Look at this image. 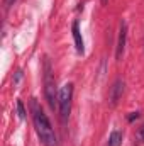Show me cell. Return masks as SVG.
Wrapping results in <instances>:
<instances>
[{"label":"cell","mask_w":144,"mask_h":146,"mask_svg":"<svg viewBox=\"0 0 144 146\" xmlns=\"http://www.w3.org/2000/svg\"><path fill=\"white\" fill-rule=\"evenodd\" d=\"M31 114H32V122H34V127H36V133L41 143L44 146H58L54 129L36 99H31Z\"/></svg>","instance_id":"obj_1"},{"label":"cell","mask_w":144,"mask_h":146,"mask_svg":"<svg viewBox=\"0 0 144 146\" xmlns=\"http://www.w3.org/2000/svg\"><path fill=\"white\" fill-rule=\"evenodd\" d=\"M44 95H46V100H48L49 107L54 109L58 106L59 92H56V80H54V73H53L51 61H49L48 56L44 58Z\"/></svg>","instance_id":"obj_2"},{"label":"cell","mask_w":144,"mask_h":146,"mask_svg":"<svg viewBox=\"0 0 144 146\" xmlns=\"http://www.w3.org/2000/svg\"><path fill=\"white\" fill-rule=\"evenodd\" d=\"M71 100H73V83H65L59 90V95H58V107H59V115H61L63 122H66L68 117H70Z\"/></svg>","instance_id":"obj_3"},{"label":"cell","mask_w":144,"mask_h":146,"mask_svg":"<svg viewBox=\"0 0 144 146\" xmlns=\"http://www.w3.org/2000/svg\"><path fill=\"white\" fill-rule=\"evenodd\" d=\"M126 39H127V24L120 22V31H119V39H117V49H115V58L120 60L126 49Z\"/></svg>","instance_id":"obj_4"},{"label":"cell","mask_w":144,"mask_h":146,"mask_svg":"<svg viewBox=\"0 0 144 146\" xmlns=\"http://www.w3.org/2000/svg\"><path fill=\"white\" fill-rule=\"evenodd\" d=\"M122 94H124V82L119 78V80L114 82V85H112V88H110V95H108L110 104L115 106V104L119 102V99L122 97Z\"/></svg>","instance_id":"obj_5"},{"label":"cell","mask_w":144,"mask_h":146,"mask_svg":"<svg viewBox=\"0 0 144 146\" xmlns=\"http://www.w3.org/2000/svg\"><path fill=\"white\" fill-rule=\"evenodd\" d=\"M73 39H75V46H76V51L80 53V54H83L85 53V44H83V37H81V33H80V26H78V21H75L73 22Z\"/></svg>","instance_id":"obj_6"},{"label":"cell","mask_w":144,"mask_h":146,"mask_svg":"<svg viewBox=\"0 0 144 146\" xmlns=\"http://www.w3.org/2000/svg\"><path fill=\"white\" fill-rule=\"evenodd\" d=\"M120 143H122V133L120 131H112L110 136H108L107 145L108 146H120Z\"/></svg>","instance_id":"obj_7"},{"label":"cell","mask_w":144,"mask_h":146,"mask_svg":"<svg viewBox=\"0 0 144 146\" xmlns=\"http://www.w3.org/2000/svg\"><path fill=\"white\" fill-rule=\"evenodd\" d=\"M15 107H17L19 119H26V109H24V104H22V100H17V102H15Z\"/></svg>","instance_id":"obj_8"},{"label":"cell","mask_w":144,"mask_h":146,"mask_svg":"<svg viewBox=\"0 0 144 146\" xmlns=\"http://www.w3.org/2000/svg\"><path fill=\"white\" fill-rule=\"evenodd\" d=\"M137 117H139V112H131V114H129V117H127V119H129V121H131V122H132V121H134V119H137Z\"/></svg>","instance_id":"obj_9"},{"label":"cell","mask_w":144,"mask_h":146,"mask_svg":"<svg viewBox=\"0 0 144 146\" xmlns=\"http://www.w3.org/2000/svg\"><path fill=\"white\" fill-rule=\"evenodd\" d=\"M3 3H5V7L9 9V7H12V5L15 3V0H3Z\"/></svg>","instance_id":"obj_10"},{"label":"cell","mask_w":144,"mask_h":146,"mask_svg":"<svg viewBox=\"0 0 144 146\" xmlns=\"http://www.w3.org/2000/svg\"><path fill=\"white\" fill-rule=\"evenodd\" d=\"M139 138H141V139L144 141V124L141 126V127H139Z\"/></svg>","instance_id":"obj_11"},{"label":"cell","mask_w":144,"mask_h":146,"mask_svg":"<svg viewBox=\"0 0 144 146\" xmlns=\"http://www.w3.org/2000/svg\"><path fill=\"white\" fill-rule=\"evenodd\" d=\"M102 3H104V5H105V3H107V0H102Z\"/></svg>","instance_id":"obj_12"}]
</instances>
